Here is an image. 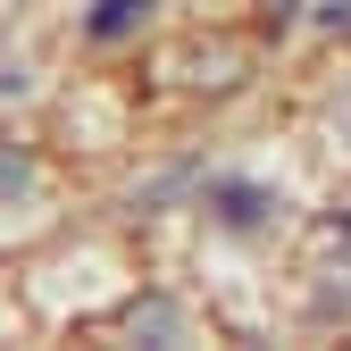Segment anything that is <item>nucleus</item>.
I'll use <instances>...</instances> for the list:
<instances>
[{
    "mask_svg": "<svg viewBox=\"0 0 351 351\" xmlns=\"http://www.w3.org/2000/svg\"><path fill=\"white\" fill-rule=\"evenodd\" d=\"M134 9H143V0H101V17H93V34H117V25H134Z\"/></svg>",
    "mask_w": 351,
    "mask_h": 351,
    "instance_id": "nucleus-1",
    "label": "nucleus"
}]
</instances>
